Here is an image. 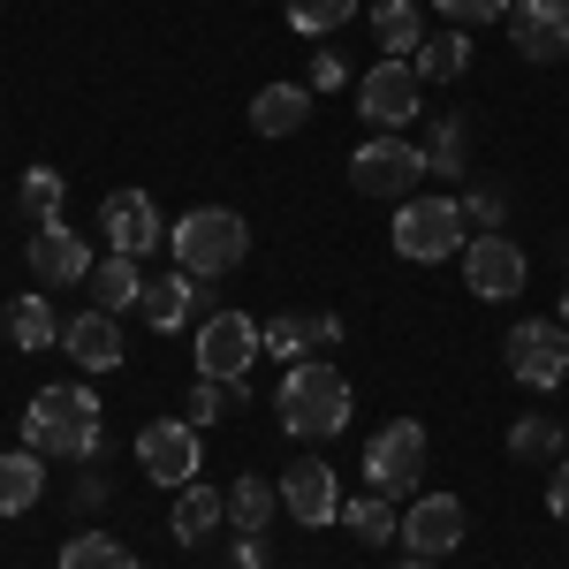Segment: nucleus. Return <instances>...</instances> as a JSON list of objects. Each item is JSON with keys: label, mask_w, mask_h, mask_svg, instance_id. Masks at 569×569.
<instances>
[{"label": "nucleus", "mask_w": 569, "mask_h": 569, "mask_svg": "<svg viewBox=\"0 0 569 569\" xmlns=\"http://www.w3.org/2000/svg\"><path fill=\"white\" fill-rule=\"evenodd\" d=\"M137 471L152 486H190L198 471H206V448H198V426L190 418H152L144 433H137Z\"/></svg>", "instance_id": "8"}, {"label": "nucleus", "mask_w": 569, "mask_h": 569, "mask_svg": "<svg viewBox=\"0 0 569 569\" xmlns=\"http://www.w3.org/2000/svg\"><path fill=\"white\" fill-rule=\"evenodd\" d=\"M107 501V479H77V509H99Z\"/></svg>", "instance_id": "41"}, {"label": "nucleus", "mask_w": 569, "mask_h": 569, "mask_svg": "<svg viewBox=\"0 0 569 569\" xmlns=\"http://www.w3.org/2000/svg\"><path fill=\"white\" fill-rule=\"evenodd\" d=\"M426 176H433V168H426V144H410V137H365V144L350 152L357 198H388V206H402V198H418Z\"/></svg>", "instance_id": "5"}, {"label": "nucleus", "mask_w": 569, "mask_h": 569, "mask_svg": "<svg viewBox=\"0 0 569 569\" xmlns=\"http://www.w3.org/2000/svg\"><path fill=\"white\" fill-rule=\"evenodd\" d=\"M23 259H31V273H39V289H77V281L91 273V251H84V236H77L69 220H39L31 243H23Z\"/></svg>", "instance_id": "15"}, {"label": "nucleus", "mask_w": 569, "mask_h": 569, "mask_svg": "<svg viewBox=\"0 0 569 569\" xmlns=\"http://www.w3.org/2000/svg\"><path fill=\"white\" fill-rule=\"evenodd\" d=\"M388 243H395V259H410V266L463 259V243H471L463 198H448V190H418V198H402V206H395Z\"/></svg>", "instance_id": "3"}, {"label": "nucleus", "mask_w": 569, "mask_h": 569, "mask_svg": "<svg viewBox=\"0 0 569 569\" xmlns=\"http://www.w3.org/2000/svg\"><path fill=\"white\" fill-rule=\"evenodd\" d=\"M372 39H380V61H410L418 39H426L418 0H380V8H372Z\"/></svg>", "instance_id": "24"}, {"label": "nucleus", "mask_w": 569, "mask_h": 569, "mask_svg": "<svg viewBox=\"0 0 569 569\" xmlns=\"http://www.w3.org/2000/svg\"><path fill=\"white\" fill-rule=\"evenodd\" d=\"M418 479H426V426H418V418H395V426H380L372 448H365V486L395 501V493H410Z\"/></svg>", "instance_id": "9"}, {"label": "nucleus", "mask_w": 569, "mask_h": 569, "mask_svg": "<svg viewBox=\"0 0 569 569\" xmlns=\"http://www.w3.org/2000/svg\"><path fill=\"white\" fill-rule=\"evenodd\" d=\"M357 114H365V130H372V137H402L418 114H426V77H418L410 61H380V69H365V77H357Z\"/></svg>", "instance_id": "6"}, {"label": "nucleus", "mask_w": 569, "mask_h": 569, "mask_svg": "<svg viewBox=\"0 0 569 569\" xmlns=\"http://www.w3.org/2000/svg\"><path fill=\"white\" fill-rule=\"evenodd\" d=\"M357 16V0H289V23L305 31V39H327V31H342Z\"/></svg>", "instance_id": "33"}, {"label": "nucleus", "mask_w": 569, "mask_h": 569, "mask_svg": "<svg viewBox=\"0 0 569 569\" xmlns=\"http://www.w3.org/2000/svg\"><path fill=\"white\" fill-rule=\"evenodd\" d=\"M144 259H122V251H107V259H91V273H84V289H91V311H137L144 305Z\"/></svg>", "instance_id": "17"}, {"label": "nucleus", "mask_w": 569, "mask_h": 569, "mask_svg": "<svg viewBox=\"0 0 569 569\" xmlns=\"http://www.w3.org/2000/svg\"><path fill=\"white\" fill-rule=\"evenodd\" d=\"M402 569H440V562H418V555H410V562H402Z\"/></svg>", "instance_id": "42"}, {"label": "nucleus", "mask_w": 569, "mask_h": 569, "mask_svg": "<svg viewBox=\"0 0 569 569\" xmlns=\"http://www.w3.org/2000/svg\"><path fill=\"white\" fill-rule=\"evenodd\" d=\"M547 509H555V525H569V456L547 471Z\"/></svg>", "instance_id": "40"}, {"label": "nucleus", "mask_w": 569, "mask_h": 569, "mask_svg": "<svg viewBox=\"0 0 569 569\" xmlns=\"http://www.w3.org/2000/svg\"><path fill=\"white\" fill-rule=\"evenodd\" d=\"M61 569H144V562H137L122 539H107V531H77L61 547Z\"/></svg>", "instance_id": "30"}, {"label": "nucleus", "mask_w": 569, "mask_h": 569, "mask_svg": "<svg viewBox=\"0 0 569 569\" xmlns=\"http://www.w3.org/2000/svg\"><path fill=\"white\" fill-rule=\"evenodd\" d=\"M23 448L91 463V456L107 448V402H99L84 380H53V388H39L31 410H23Z\"/></svg>", "instance_id": "1"}, {"label": "nucleus", "mask_w": 569, "mask_h": 569, "mask_svg": "<svg viewBox=\"0 0 569 569\" xmlns=\"http://www.w3.org/2000/svg\"><path fill=\"white\" fill-rule=\"evenodd\" d=\"M259 342H266V357H281V365H305V350H311V342H305V319H297V311H289V319H266Z\"/></svg>", "instance_id": "34"}, {"label": "nucleus", "mask_w": 569, "mask_h": 569, "mask_svg": "<svg viewBox=\"0 0 569 569\" xmlns=\"http://www.w3.org/2000/svg\"><path fill=\"white\" fill-rule=\"evenodd\" d=\"M220 525H228V493H213L206 479L176 486V509H168V531H176L182 547H206V539H213Z\"/></svg>", "instance_id": "19"}, {"label": "nucleus", "mask_w": 569, "mask_h": 569, "mask_svg": "<svg viewBox=\"0 0 569 569\" xmlns=\"http://www.w3.org/2000/svg\"><path fill=\"white\" fill-rule=\"evenodd\" d=\"M501 23L525 61H569V0H509Z\"/></svg>", "instance_id": "16"}, {"label": "nucleus", "mask_w": 569, "mask_h": 569, "mask_svg": "<svg viewBox=\"0 0 569 569\" xmlns=\"http://www.w3.org/2000/svg\"><path fill=\"white\" fill-rule=\"evenodd\" d=\"M311 122V84H266L251 99V130L259 137H297Z\"/></svg>", "instance_id": "21"}, {"label": "nucleus", "mask_w": 569, "mask_h": 569, "mask_svg": "<svg viewBox=\"0 0 569 569\" xmlns=\"http://www.w3.org/2000/svg\"><path fill=\"white\" fill-rule=\"evenodd\" d=\"M99 228H107V251H122V259H152V251L168 243L176 220H160V206H152L144 190H114V198L99 206Z\"/></svg>", "instance_id": "13"}, {"label": "nucleus", "mask_w": 569, "mask_h": 569, "mask_svg": "<svg viewBox=\"0 0 569 569\" xmlns=\"http://www.w3.org/2000/svg\"><path fill=\"white\" fill-rule=\"evenodd\" d=\"M509 456H517V463H547V471H555V463L569 456V426H562V418H547V410H531V418H517V426H509Z\"/></svg>", "instance_id": "23"}, {"label": "nucleus", "mask_w": 569, "mask_h": 569, "mask_svg": "<svg viewBox=\"0 0 569 569\" xmlns=\"http://www.w3.org/2000/svg\"><path fill=\"white\" fill-rule=\"evenodd\" d=\"M61 198H69L61 168H23V182H16V206H23L31 220H61Z\"/></svg>", "instance_id": "32"}, {"label": "nucleus", "mask_w": 569, "mask_h": 569, "mask_svg": "<svg viewBox=\"0 0 569 569\" xmlns=\"http://www.w3.org/2000/svg\"><path fill=\"white\" fill-rule=\"evenodd\" d=\"M433 8L456 23V31H471V23H501V16H509V0H433Z\"/></svg>", "instance_id": "35"}, {"label": "nucleus", "mask_w": 569, "mask_h": 569, "mask_svg": "<svg viewBox=\"0 0 569 569\" xmlns=\"http://www.w3.org/2000/svg\"><path fill=\"white\" fill-rule=\"evenodd\" d=\"M463 220H471L479 236H493V228H501V198H493V190H479V198H463Z\"/></svg>", "instance_id": "37"}, {"label": "nucleus", "mask_w": 569, "mask_h": 569, "mask_svg": "<svg viewBox=\"0 0 569 569\" xmlns=\"http://www.w3.org/2000/svg\"><path fill=\"white\" fill-rule=\"evenodd\" d=\"M463 531H471V509H463L456 493H418V501L402 509V547H410L418 562H448V555L463 547Z\"/></svg>", "instance_id": "12"}, {"label": "nucleus", "mask_w": 569, "mask_h": 569, "mask_svg": "<svg viewBox=\"0 0 569 569\" xmlns=\"http://www.w3.org/2000/svg\"><path fill=\"white\" fill-rule=\"evenodd\" d=\"M259 319L251 311H213L206 327H198V372L206 380H243L251 365H259Z\"/></svg>", "instance_id": "11"}, {"label": "nucleus", "mask_w": 569, "mask_h": 569, "mask_svg": "<svg viewBox=\"0 0 569 569\" xmlns=\"http://www.w3.org/2000/svg\"><path fill=\"white\" fill-rule=\"evenodd\" d=\"M342 525H350L365 547H388V539H402V517H395L388 493H357V501H342Z\"/></svg>", "instance_id": "28"}, {"label": "nucleus", "mask_w": 569, "mask_h": 569, "mask_svg": "<svg viewBox=\"0 0 569 569\" xmlns=\"http://www.w3.org/2000/svg\"><path fill=\"white\" fill-rule=\"evenodd\" d=\"M243 402H251V395H243V380H206V372H198V380H190V395H182V418H190V426H213V418L243 410Z\"/></svg>", "instance_id": "29"}, {"label": "nucleus", "mask_w": 569, "mask_h": 569, "mask_svg": "<svg viewBox=\"0 0 569 569\" xmlns=\"http://www.w3.org/2000/svg\"><path fill=\"white\" fill-rule=\"evenodd\" d=\"M562 327H569V289H562Z\"/></svg>", "instance_id": "43"}, {"label": "nucleus", "mask_w": 569, "mask_h": 569, "mask_svg": "<svg viewBox=\"0 0 569 569\" xmlns=\"http://www.w3.org/2000/svg\"><path fill=\"white\" fill-rule=\"evenodd\" d=\"M501 357H509V380L531 395L562 388L569 380V327L562 319H517L509 327V342H501Z\"/></svg>", "instance_id": "7"}, {"label": "nucleus", "mask_w": 569, "mask_h": 569, "mask_svg": "<svg viewBox=\"0 0 569 569\" xmlns=\"http://www.w3.org/2000/svg\"><path fill=\"white\" fill-rule=\"evenodd\" d=\"M168 251H176L182 273L220 281V273H236V266L251 259V220L236 213V206H198V213H182L168 228Z\"/></svg>", "instance_id": "4"}, {"label": "nucleus", "mask_w": 569, "mask_h": 569, "mask_svg": "<svg viewBox=\"0 0 569 569\" xmlns=\"http://www.w3.org/2000/svg\"><path fill=\"white\" fill-rule=\"evenodd\" d=\"M342 84H350L342 53H327V46H319V61H311V91H342Z\"/></svg>", "instance_id": "38"}, {"label": "nucleus", "mask_w": 569, "mask_h": 569, "mask_svg": "<svg viewBox=\"0 0 569 569\" xmlns=\"http://www.w3.org/2000/svg\"><path fill=\"white\" fill-rule=\"evenodd\" d=\"M273 517H281V486H266V471H243L228 486V525L236 531H266Z\"/></svg>", "instance_id": "25"}, {"label": "nucleus", "mask_w": 569, "mask_h": 569, "mask_svg": "<svg viewBox=\"0 0 569 569\" xmlns=\"http://www.w3.org/2000/svg\"><path fill=\"white\" fill-rule=\"evenodd\" d=\"M144 327H152V335H176V327H190V311H198V273H152V281H144Z\"/></svg>", "instance_id": "20"}, {"label": "nucleus", "mask_w": 569, "mask_h": 569, "mask_svg": "<svg viewBox=\"0 0 569 569\" xmlns=\"http://www.w3.org/2000/svg\"><path fill=\"white\" fill-rule=\"evenodd\" d=\"M463 160H471V130H463V114H440L433 137H426V168L456 182V176H463Z\"/></svg>", "instance_id": "31"}, {"label": "nucleus", "mask_w": 569, "mask_h": 569, "mask_svg": "<svg viewBox=\"0 0 569 569\" xmlns=\"http://www.w3.org/2000/svg\"><path fill=\"white\" fill-rule=\"evenodd\" d=\"M266 562H273L266 531H236V569H266Z\"/></svg>", "instance_id": "39"}, {"label": "nucleus", "mask_w": 569, "mask_h": 569, "mask_svg": "<svg viewBox=\"0 0 569 569\" xmlns=\"http://www.w3.org/2000/svg\"><path fill=\"white\" fill-rule=\"evenodd\" d=\"M39 493H46V456L39 448H8L0 456V517L39 509Z\"/></svg>", "instance_id": "22"}, {"label": "nucleus", "mask_w": 569, "mask_h": 569, "mask_svg": "<svg viewBox=\"0 0 569 569\" xmlns=\"http://www.w3.org/2000/svg\"><path fill=\"white\" fill-rule=\"evenodd\" d=\"M410 69H418L426 84H456V77L471 69V39H463V31L448 23L440 39H418V53H410Z\"/></svg>", "instance_id": "26"}, {"label": "nucleus", "mask_w": 569, "mask_h": 569, "mask_svg": "<svg viewBox=\"0 0 569 569\" xmlns=\"http://www.w3.org/2000/svg\"><path fill=\"white\" fill-rule=\"evenodd\" d=\"M281 509H289L297 525L327 531V525H342V486H335V471H327L319 456H297V463L281 471Z\"/></svg>", "instance_id": "14"}, {"label": "nucleus", "mask_w": 569, "mask_h": 569, "mask_svg": "<svg viewBox=\"0 0 569 569\" xmlns=\"http://www.w3.org/2000/svg\"><path fill=\"white\" fill-rule=\"evenodd\" d=\"M61 350L77 357L84 372H114V365H122V319H114V311H77V319L61 327Z\"/></svg>", "instance_id": "18"}, {"label": "nucleus", "mask_w": 569, "mask_h": 569, "mask_svg": "<svg viewBox=\"0 0 569 569\" xmlns=\"http://www.w3.org/2000/svg\"><path fill=\"white\" fill-rule=\"evenodd\" d=\"M297 319H305L311 350H335V342H342V311H297Z\"/></svg>", "instance_id": "36"}, {"label": "nucleus", "mask_w": 569, "mask_h": 569, "mask_svg": "<svg viewBox=\"0 0 569 569\" xmlns=\"http://www.w3.org/2000/svg\"><path fill=\"white\" fill-rule=\"evenodd\" d=\"M273 410H281V433L335 440L342 426H350L357 395H350V380H342L327 357H305V365H289V380H281V395H273Z\"/></svg>", "instance_id": "2"}, {"label": "nucleus", "mask_w": 569, "mask_h": 569, "mask_svg": "<svg viewBox=\"0 0 569 569\" xmlns=\"http://www.w3.org/2000/svg\"><path fill=\"white\" fill-rule=\"evenodd\" d=\"M525 281H531V259L501 236V228L463 243V289H471L479 305H509V297H525Z\"/></svg>", "instance_id": "10"}, {"label": "nucleus", "mask_w": 569, "mask_h": 569, "mask_svg": "<svg viewBox=\"0 0 569 569\" xmlns=\"http://www.w3.org/2000/svg\"><path fill=\"white\" fill-rule=\"evenodd\" d=\"M8 342H16L23 357H31V350H53V342H61V319H53V305H46L39 289L8 305Z\"/></svg>", "instance_id": "27"}]
</instances>
